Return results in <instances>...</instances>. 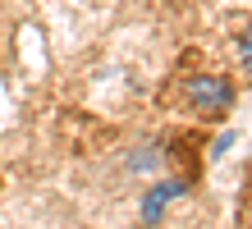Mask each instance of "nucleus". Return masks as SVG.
Masks as SVG:
<instances>
[{
    "label": "nucleus",
    "instance_id": "obj_1",
    "mask_svg": "<svg viewBox=\"0 0 252 229\" xmlns=\"http://www.w3.org/2000/svg\"><path fill=\"white\" fill-rule=\"evenodd\" d=\"M184 97L197 105V110H229L234 105V87L229 78H220V73H192V78L184 83Z\"/></svg>",
    "mask_w": 252,
    "mask_h": 229
},
{
    "label": "nucleus",
    "instance_id": "obj_2",
    "mask_svg": "<svg viewBox=\"0 0 252 229\" xmlns=\"http://www.w3.org/2000/svg\"><path fill=\"white\" fill-rule=\"evenodd\" d=\"M184 193H188V179H165V183H156V188H147V197H142V220L156 225L160 216H165V206L174 202V197H184Z\"/></svg>",
    "mask_w": 252,
    "mask_h": 229
}]
</instances>
